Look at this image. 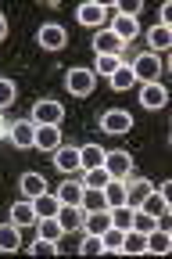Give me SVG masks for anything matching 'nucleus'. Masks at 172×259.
I'll use <instances>...</instances> for the list:
<instances>
[{
    "label": "nucleus",
    "instance_id": "obj_1",
    "mask_svg": "<svg viewBox=\"0 0 172 259\" xmlns=\"http://www.w3.org/2000/svg\"><path fill=\"white\" fill-rule=\"evenodd\" d=\"M65 108L61 101H36L32 105V126H61Z\"/></svg>",
    "mask_w": 172,
    "mask_h": 259
},
{
    "label": "nucleus",
    "instance_id": "obj_2",
    "mask_svg": "<svg viewBox=\"0 0 172 259\" xmlns=\"http://www.w3.org/2000/svg\"><path fill=\"white\" fill-rule=\"evenodd\" d=\"M133 76H136V83H158V76H161V61H158V54H140L133 65Z\"/></svg>",
    "mask_w": 172,
    "mask_h": 259
},
{
    "label": "nucleus",
    "instance_id": "obj_3",
    "mask_svg": "<svg viewBox=\"0 0 172 259\" xmlns=\"http://www.w3.org/2000/svg\"><path fill=\"white\" fill-rule=\"evenodd\" d=\"M104 169H108L111 180H126V177L133 173V158H129V151H104Z\"/></svg>",
    "mask_w": 172,
    "mask_h": 259
},
{
    "label": "nucleus",
    "instance_id": "obj_4",
    "mask_svg": "<svg viewBox=\"0 0 172 259\" xmlns=\"http://www.w3.org/2000/svg\"><path fill=\"white\" fill-rule=\"evenodd\" d=\"M93 83H97V76L90 69H68V90H72L76 97L93 94Z\"/></svg>",
    "mask_w": 172,
    "mask_h": 259
},
{
    "label": "nucleus",
    "instance_id": "obj_5",
    "mask_svg": "<svg viewBox=\"0 0 172 259\" xmlns=\"http://www.w3.org/2000/svg\"><path fill=\"white\" fill-rule=\"evenodd\" d=\"M100 130H104V134H129L133 130V115L129 112H104V119H100Z\"/></svg>",
    "mask_w": 172,
    "mask_h": 259
},
{
    "label": "nucleus",
    "instance_id": "obj_6",
    "mask_svg": "<svg viewBox=\"0 0 172 259\" xmlns=\"http://www.w3.org/2000/svg\"><path fill=\"white\" fill-rule=\"evenodd\" d=\"M58 223H61L65 234L83 231V209L79 205H58Z\"/></svg>",
    "mask_w": 172,
    "mask_h": 259
},
{
    "label": "nucleus",
    "instance_id": "obj_7",
    "mask_svg": "<svg viewBox=\"0 0 172 259\" xmlns=\"http://www.w3.org/2000/svg\"><path fill=\"white\" fill-rule=\"evenodd\" d=\"M32 148L58 151V148H61V130H58V126H36V141H32Z\"/></svg>",
    "mask_w": 172,
    "mask_h": 259
},
{
    "label": "nucleus",
    "instance_id": "obj_8",
    "mask_svg": "<svg viewBox=\"0 0 172 259\" xmlns=\"http://www.w3.org/2000/svg\"><path fill=\"white\" fill-rule=\"evenodd\" d=\"M165 101H168V94H165L161 83H144V94H140V105L144 108L158 112V108H165Z\"/></svg>",
    "mask_w": 172,
    "mask_h": 259
},
{
    "label": "nucleus",
    "instance_id": "obj_9",
    "mask_svg": "<svg viewBox=\"0 0 172 259\" xmlns=\"http://www.w3.org/2000/svg\"><path fill=\"white\" fill-rule=\"evenodd\" d=\"M104 15H108V4H97V0L79 4V11H76L79 25H100V22H104Z\"/></svg>",
    "mask_w": 172,
    "mask_h": 259
},
{
    "label": "nucleus",
    "instance_id": "obj_10",
    "mask_svg": "<svg viewBox=\"0 0 172 259\" xmlns=\"http://www.w3.org/2000/svg\"><path fill=\"white\" fill-rule=\"evenodd\" d=\"M111 227V212L100 209V212H83V231L86 234H104Z\"/></svg>",
    "mask_w": 172,
    "mask_h": 259
},
{
    "label": "nucleus",
    "instance_id": "obj_11",
    "mask_svg": "<svg viewBox=\"0 0 172 259\" xmlns=\"http://www.w3.org/2000/svg\"><path fill=\"white\" fill-rule=\"evenodd\" d=\"M36 40H40V47H47V51H61L68 36H65V29H61V25H54V22H50V25H43V29H40V36H36Z\"/></svg>",
    "mask_w": 172,
    "mask_h": 259
},
{
    "label": "nucleus",
    "instance_id": "obj_12",
    "mask_svg": "<svg viewBox=\"0 0 172 259\" xmlns=\"http://www.w3.org/2000/svg\"><path fill=\"white\" fill-rule=\"evenodd\" d=\"M122 47H126V44L115 36L111 29H100V32H97V40H93V51H97V54H115V58H119Z\"/></svg>",
    "mask_w": 172,
    "mask_h": 259
},
{
    "label": "nucleus",
    "instance_id": "obj_13",
    "mask_svg": "<svg viewBox=\"0 0 172 259\" xmlns=\"http://www.w3.org/2000/svg\"><path fill=\"white\" fill-rule=\"evenodd\" d=\"M140 209H144L147 216H158V220H161V216L168 212V198H165L158 187H151V191H147V198L140 202Z\"/></svg>",
    "mask_w": 172,
    "mask_h": 259
},
{
    "label": "nucleus",
    "instance_id": "obj_14",
    "mask_svg": "<svg viewBox=\"0 0 172 259\" xmlns=\"http://www.w3.org/2000/svg\"><path fill=\"white\" fill-rule=\"evenodd\" d=\"M32 141H36V126H32L29 119H22V122L11 126V144L15 148H32Z\"/></svg>",
    "mask_w": 172,
    "mask_h": 259
},
{
    "label": "nucleus",
    "instance_id": "obj_15",
    "mask_svg": "<svg viewBox=\"0 0 172 259\" xmlns=\"http://www.w3.org/2000/svg\"><path fill=\"white\" fill-rule=\"evenodd\" d=\"M111 32L122 40V44H129V40H136V32H140V25H136V18H126V15H115V22H111Z\"/></svg>",
    "mask_w": 172,
    "mask_h": 259
},
{
    "label": "nucleus",
    "instance_id": "obj_16",
    "mask_svg": "<svg viewBox=\"0 0 172 259\" xmlns=\"http://www.w3.org/2000/svg\"><path fill=\"white\" fill-rule=\"evenodd\" d=\"M54 155H58V158H54V162H58V169H65V173H76V169H83V166H79V148H68V144H61Z\"/></svg>",
    "mask_w": 172,
    "mask_h": 259
},
{
    "label": "nucleus",
    "instance_id": "obj_17",
    "mask_svg": "<svg viewBox=\"0 0 172 259\" xmlns=\"http://www.w3.org/2000/svg\"><path fill=\"white\" fill-rule=\"evenodd\" d=\"M36 220H40V216H36V209H32V202H18V205H11V223L18 227V231H22V227H32Z\"/></svg>",
    "mask_w": 172,
    "mask_h": 259
},
{
    "label": "nucleus",
    "instance_id": "obj_18",
    "mask_svg": "<svg viewBox=\"0 0 172 259\" xmlns=\"http://www.w3.org/2000/svg\"><path fill=\"white\" fill-rule=\"evenodd\" d=\"M172 248V234L165 231V227H154V231L147 234V252H154V255H165Z\"/></svg>",
    "mask_w": 172,
    "mask_h": 259
},
{
    "label": "nucleus",
    "instance_id": "obj_19",
    "mask_svg": "<svg viewBox=\"0 0 172 259\" xmlns=\"http://www.w3.org/2000/svg\"><path fill=\"white\" fill-rule=\"evenodd\" d=\"M58 202H61V205H79V202H83V184H79V180H65V184L58 187Z\"/></svg>",
    "mask_w": 172,
    "mask_h": 259
},
{
    "label": "nucleus",
    "instance_id": "obj_20",
    "mask_svg": "<svg viewBox=\"0 0 172 259\" xmlns=\"http://www.w3.org/2000/svg\"><path fill=\"white\" fill-rule=\"evenodd\" d=\"M100 191H104V205H108V209L126 205V184H122V180H108Z\"/></svg>",
    "mask_w": 172,
    "mask_h": 259
},
{
    "label": "nucleus",
    "instance_id": "obj_21",
    "mask_svg": "<svg viewBox=\"0 0 172 259\" xmlns=\"http://www.w3.org/2000/svg\"><path fill=\"white\" fill-rule=\"evenodd\" d=\"M79 166H83V169L104 166V148H100V144H86V148H79Z\"/></svg>",
    "mask_w": 172,
    "mask_h": 259
},
{
    "label": "nucleus",
    "instance_id": "obj_22",
    "mask_svg": "<svg viewBox=\"0 0 172 259\" xmlns=\"http://www.w3.org/2000/svg\"><path fill=\"white\" fill-rule=\"evenodd\" d=\"M22 248V231L15 223H4L0 227V252H18Z\"/></svg>",
    "mask_w": 172,
    "mask_h": 259
},
{
    "label": "nucleus",
    "instance_id": "obj_23",
    "mask_svg": "<svg viewBox=\"0 0 172 259\" xmlns=\"http://www.w3.org/2000/svg\"><path fill=\"white\" fill-rule=\"evenodd\" d=\"M79 209H83V212H100V209H108V205H104V191H100V187H83Z\"/></svg>",
    "mask_w": 172,
    "mask_h": 259
},
{
    "label": "nucleus",
    "instance_id": "obj_24",
    "mask_svg": "<svg viewBox=\"0 0 172 259\" xmlns=\"http://www.w3.org/2000/svg\"><path fill=\"white\" fill-rule=\"evenodd\" d=\"M122 252H129V255H144V252H147V234H140V231H126V234H122Z\"/></svg>",
    "mask_w": 172,
    "mask_h": 259
},
{
    "label": "nucleus",
    "instance_id": "obj_25",
    "mask_svg": "<svg viewBox=\"0 0 172 259\" xmlns=\"http://www.w3.org/2000/svg\"><path fill=\"white\" fill-rule=\"evenodd\" d=\"M147 191H151V184H147V180H129V187H126V205L140 209V202L147 198Z\"/></svg>",
    "mask_w": 172,
    "mask_h": 259
},
{
    "label": "nucleus",
    "instance_id": "obj_26",
    "mask_svg": "<svg viewBox=\"0 0 172 259\" xmlns=\"http://www.w3.org/2000/svg\"><path fill=\"white\" fill-rule=\"evenodd\" d=\"M147 44H151L154 51H168V47H172V29H168V25L147 29Z\"/></svg>",
    "mask_w": 172,
    "mask_h": 259
},
{
    "label": "nucleus",
    "instance_id": "obj_27",
    "mask_svg": "<svg viewBox=\"0 0 172 259\" xmlns=\"http://www.w3.org/2000/svg\"><path fill=\"white\" fill-rule=\"evenodd\" d=\"M22 191H25V198L32 202V198H40V194L47 191V184H43L40 173H25V177H22Z\"/></svg>",
    "mask_w": 172,
    "mask_h": 259
},
{
    "label": "nucleus",
    "instance_id": "obj_28",
    "mask_svg": "<svg viewBox=\"0 0 172 259\" xmlns=\"http://www.w3.org/2000/svg\"><path fill=\"white\" fill-rule=\"evenodd\" d=\"M58 194H40V198H32V209H36V216H58Z\"/></svg>",
    "mask_w": 172,
    "mask_h": 259
},
{
    "label": "nucleus",
    "instance_id": "obj_29",
    "mask_svg": "<svg viewBox=\"0 0 172 259\" xmlns=\"http://www.w3.org/2000/svg\"><path fill=\"white\" fill-rule=\"evenodd\" d=\"M40 223V238H47V241H61V223H58V216H40L36 220Z\"/></svg>",
    "mask_w": 172,
    "mask_h": 259
},
{
    "label": "nucleus",
    "instance_id": "obj_30",
    "mask_svg": "<svg viewBox=\"0 0 172 259\" xmlns=\"http://www.w3.org/2000/svg\"><path fill=\"white\" fill-rule=\"evenodd\" d=\"M108 212H111L115 231H133V205H119V209H108Z\"/></svg>",
    "mask_w": 172,
    "mask_h": 259
},
{
    "label": "nucleus",
    "instance_id": "obj_31",
    "mask_svg": "<svg viewBox=\"0 0 172 259\" xmlns=\"http://www.w3.org/2000/svg\"><path fill=\"white\" fill-rule=\"evenodd\" d=\"M111 87H115V90H129V87H136V76H133L129 65H119V69L111 72Z\"/></svg>",
    "mask_w": 172,
    "mask_h": 259
},
{
    "label": "nucleus",
    "instance_id": "obj_32",
    "mask_svg": "<svg viewBox=\"0 0 172 259\" xmlns=\"http://www.w3.org/2000/svg\"><path fill=\"white\" fill-rule=\"evenodd\" d=\"M158 227V216H147L144 209H133V231H140V234H151Z\"/></svg>",
    "mask_w": 172,
    "mask_h": 259
},
{
    "label": "nucleus",
    "instance_id": "obj_33",
    "mask_svg": "<svg viewBox=\"0 0 172 259\" xmlns=\"http://www.w3.org/2000/svg\"><path fill=\"white\" fill-rule=\"evenodd\" d=\"M122 234H126V231H115V227H108V231L100 234V241H104V252H111V255L122 252Z\"/></svg>",
    "mask_w": 172,
    "mask_h": 259
},
{
    "label": "nucleus",
    "instance_id": "obj_34",
    "mask_svg": "<svg viewBox=\"0 0 172 259\" xmlns=\"http://www.w3.org/2000/svg\"><path fill=\"white\" fill-rule=\"evenodd\" d=\"M79 252H83V255H100V252H104V241H100V234H86L83 245H79Z\"/></svg>",
    "mask_w": 172,
    "mask_h": 259
},
{
    "label": "nucleus",
    "instance_id": "obj_35",
    "mask_svg": "<svg viewBox=\"0 0 172 259\" xmlns=\"http://www.w3.org/2000/svg\"><path fill=\"white\" fill-rule=\"evenodd\" d=\"M111 177H108V169L104 166H97V169H86V184L83 187H104Z\"/></svg>",
    "mask_w": 172,
    "mask_h": 259
},
{
    "label": "nucleus",
    "instance_id": "obj_36",
    "mask_svg": "<svg viewBox=\"0 0 172 259\" xmlns=\"http://www.w3.org/2000/svg\"><path fill=\"white\" fill-rule=\"evenodd\" d=\"M119 65H122V61H119L115 54H97V72H104L108 79H111V72L119 69Z\"/></svg>",
    "mask_w": 172,
    "mask_h": 259
},
{
    "label": "nucleus",
    "instance_id": "obj_37",
    "mask_svg": "<svg viewBox=\"0 0 172 259\" xmlns=\"http://www.w3.org/2000/svg\"><path fill=\"white\" fill-rule=\"evenodd\" d=\"M15 94H18V90H15L11 79H0V108H8V105H11V101H15Z\"/></svg>",
    "mask_w": 172,
    "mask_h": 259
},
{
    "label": "nucleus",
    "instance_id": "obj_38",
    "mask_svg": "<svg viewBox=\"0 0 172 259\" xmlns=\"http://www.w3.org/2000/svg\"><path fill=\"white\" fill-rule=\"evenodd\" d=\"M29 248L36 252V255H54V252H58V245L47 241V238H36V245H29Z\"/></svg>",
    "mask_w": 172,
    "mask_h": 259
},
{
    "label": "nucleus",
    "instance_id": "obj_39",
    "mask_svg": "<svg viewBox=\"0 0 172 259\" xmlns=\"http://www.w3.org/2000/svg\"><path fill=\"white\" fill-rule=\"evenodd\" d=\"M172 22V4H161V22L158 25H168Z\"/></svg>",
    "mask_w": 172,
    "mask_h": 259
},
{
    "label": "nucleus",
    "instance_id": "obj_40",
    "mask_svg": "<svg viewBox=\"0 0 172 259\" xmlns=\"http://www.w3.org/2000/svg\"><path fill=\"white\" fill-rule=\"evenodd\" d=\"M4 36H8V18L0 15V40H4Z\"/></svg>",
    "mask_w": 172,
    "mask_h": 259
}]
</instances>
